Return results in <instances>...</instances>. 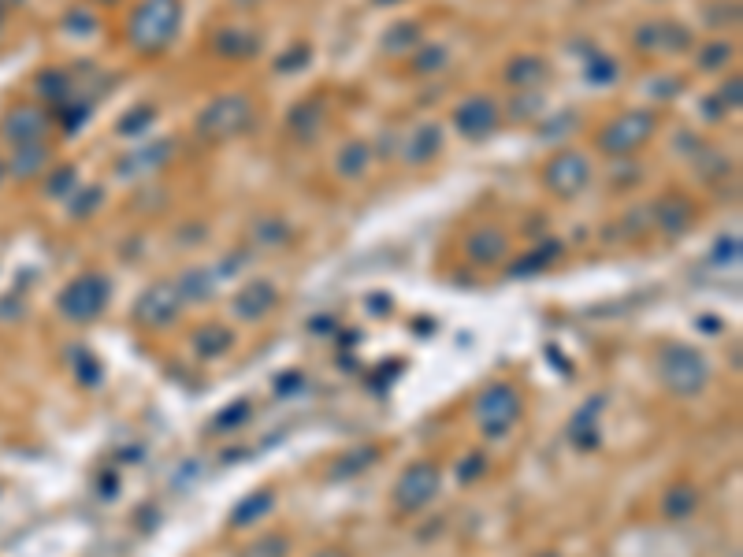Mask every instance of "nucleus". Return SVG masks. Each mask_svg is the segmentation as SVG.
<instances>
[{"instance_id":"obj_21","label":"nucleus","mask_w":743,"mask_h":557,"mask_svg":"<svg viewBox=\"0 0 743 557\" xmlns=\"http://www.w3.org/2000/svg\"><path fill=\"white\" fill-rule=\"evenodd\" d=\"M506 78L513 82V86H543L547 82V64L539 60V56H521V60H513L506 71Z\"/></svg>"},{"instance_id":"obj_26","label":"nucleus","mask_w":743,"mask_h":557,"mask_svg":"<svg viewBox=\"0 0 743 557\" xmlns=\"http://www.w3.org/2000/svg\"><path fill=\"white\" fill-rule=\"evenodd\" d=\"M287 535H279V532H272V535H261V539H253V543L242 550L238 557H287Z\"/></svg>"},{"instance_id":"obj_33","label":"nucleus","mask_w":743,"mask_h":557,"mask_svg":"<svg viewBox=\"0 0 743 557\" xmlns=\"http://www.w3.org/2000/svg\"><path fill=\"white\" fill-rule=\"evenodd\" d=\"M153 116H157L153 108H142L138 116H127V119H123V123H119V130H123V134H131V127H142V123H149Z\"/></svg>"},{"instance_id":"obj_27","label":"nucleus","mask_w":743,"mask_h":557,"mask_svg":"<svg viewBox=\"0 0 743 557\" xmlns=\"http://www.w3.org/2000/svg\"><path fill=\"white\" fill-rule=\"evenodd\" d=\"M599 405L602 402H591L584 413L573 420V442H576V446H595V442H599V431H595V424H591V416L599 413Z\"/></svg>"},{"instance_id":"obj_20","label":"nucleus","mask_w":743,"mask_h":557,"mask_svg":"<svg viewBox=\"0 0 743 557\" xmlns=\"http://www.w3.org/2000/svg\"><path fill=\"white\" fill-rule=\"evenodd\" d=\"M216 52H220V56H235V60L253 56V52H257V34H253V30H238V26H227V30L216 34Z\"/></svg>"},{"instance_id":"obj_14","label":"nucleus","mask_w":743,"mask_h":557,"mask_svg":"<svg viewBox=\"0 0 743 557\" xmlns=\"http://www.w3.org/2000/svg\"><path fill=\"white\" fill-rule=\"evenodd\" d=\"M49 160H53V153H49V145H45V142L15 145L12 160H8L4 168H8V175H12L15 182H30V179H38V175H45V171H49Z\"/></svg>"},{"instance_id":"obj_37","label":"nucleus","mask_w":743,"mask_h":557,"mask_svg":"<svg viewBox=\"0 0 743 557\" xmlns=\"http://www.w3.org/2000/svg\"><path fill=\"white\" fill-rule=\"evenodd\" d=\"M8 179V168H4V160H0V182Z\"/></svg>"},{"instance_id":"obj_8","label":"nucleus","mask_w":743,"mask_h":557,"mask_svg":"<svg viewBox=\"0 0 743 557\" xmlns=\"http://www.w3.org/2000/svg\"><path fill=\"white\" fill-rule=\"evenodd\" d=\"M179 312H183V294H179V283H153L142 294V298H138V305H134V320H138L142 327H153V331H160V327L175 324V320H179Z\"/></svg>"},{"instance_id":"obj_16","label":"nucleus","mask_w":743,"mask_h":557,"mask_svg":"<svg viewBox=\"0 0 743 557\" xmlns=\"http://www.w3.org/2000/svg\"><path fill=\"white\" fill-rule=\"evenodd\" d=\"M654 220H658V227L669 234H680L688 231L691 220H695V201L684 194H669L658 201V212H654Z\"/></svg>"},{"instance_id":"obj_29","label":"nucleus","mask_w":743,"mask_h":557,"mask_svg":"<svg viewBox=\"0 0 743 557\" xmlns=\"http://www.w3.org/2000/svg\"><path fill=\"white\" fill-rule=\"evenodd\" d=\"M75 182H79V171L75 168H56L53 175H49V182H45V194L64 197L67 190H75Z\"/></svg>"},{"instance_id":"obj_24","label":"nucleus","mask_w":743,"mask_h":557,"mask_svg":"<svg viewBox=\"0 0 743 557\" xmlns=\"http://www.w3.org/2000/svg\"><path fill=\"white\" fill-rule=\"evenodd\" d=\"M194 350L201 353V357H220L223 350H231V331L220 324L201 327L194 335Z\"/></svg>"},{"instance_id":"obj_34","label":"nucleus","mask_w":743,"mask_h":557,"mask_svg":"<svg viewBox=\"0 0 743 557\" xmlns=\"http://www.w3.org/2000/svg\"><path fill=\"white\" fill-rule=\"evenodd\" d=\"M721 97H725V101H721L725 108H736V104H740V75H732V90L725 86V90H721Z\"/></svg>"},{"instance_id":"obj_17","label":"nucleus","mask_w":743,"mask_h":557,"mask_svg":"<svg viewBox=\"0 0 743 557\" xmlns=\"http://www.w3.org/2000/svg\"><path fill=\"white\" fill-rule=\"evenodd\" d=\"M324 116H327V104L320 97H305V101L290 112V134L294 138H313L316 130L324 127Z\"/></svg>"},{"instance_id":"obj_1","label":"nucleus","mask_w":743,"mask_h":557,"mask_svg":"<svg viewBox=\"0 0 743 557\" xmlns=\"http://www.w3.org/2000/svg\"><path fill=\"white\" fill-rule=\"evenodd\" d=\"M183 26V4L179 0H142L127 23V38L142 56H157L175 41Z\"/></svg>"},{"instance_id":"obj_22","label":"nucleus","mask_w":743,"mask_h":557,"mask_svg":"<svg viewBox=\"0 0 743 557\" xmlns=\"http://www.w3.org/2000/svg\"><path fill=\"white\" fill-rule=\"evenodd\" d=\"M695 509H699V491H695V487H688V483L669 487V494H665V517L688 520Z\"/></svg>"},{"instance_id":"obj_25","label":"nucleus","mask_w":743,"mask_h":557,"mask_svg":"<svg viewBox=\"0 0 743 557\" xmlns=\"http://www.w3.org/2000/svg\"><path fill=\"white\" fill-rule=\"evenodd\" d=\"M732 60V45L729 41H710V45H703L699 49V56H695V64L703 67V71H725Z\"/></svg>"},{"instance_id":"obj_35","label":"nucleus","mask_w":743,"mask_h":557,"mask_svg":"<svg viewBox=\"0 0 743 557\" xmlns=\"http://www.w3.org/2000/svg\"><path fill=\"white\" fill-rule=\"evenodd\" d=\"M480 472H483V457H480V454H472L469 465L457 468V476H461V480H472V476H480Z\"/></svg>"},{"instance_id":"obj_2","label":"nucleus","mask_w":743,"mask_h":557,"mask_svg":"<svg viewBox=\"0 0 743 557\" xmlns=\"http://www.w3.org/2000/svg\"><path fill=\"white\" fill-rule=\"evenodd\" d=\"M253 119L257 116H253V101H249V97H242V93L216 97V101L201 112V119H197V134L209 138V142H227V138L246 134Z\"/></svg>"},{"instance_id":"obj_15","label":"nucleus","mask_w":743,"mask_h":557,"mask_svg":"<svg viewBox=\"0 0 743 557\" xmlns=\"http://www.w3.org/2000/svg\"><path fill=\"white\" fill-rule=\"evenodd\" d=\"M279 305V290L264 279H253L249 286H242V294L235 298V316L242 320H264L268 312Z\"/></svg>"},{"instance_id":"obj_28","label":"nucleus","mask_w":743,"mask_h":557,"mask_svg":"<svg viewBox=\"0 0 743 557\" xmlns=\"http://www.w3.org/2000/svg\"><path fill=\"white\" fill-rule=\"evenodd\" d=\"M450 60V52L443 49V45H431V49H424L413 60V75H431V71H439V67Z\"/></svg>"},{"instance_id":"obj_18","label":"nucleus","mask_w":743,"mask_h":557,"mask_svg":"<svg viewBox=\"0 0 743 557\" xmlns=\"http://www.w3.org/2000/svg\"><path fill=\"white\" fill-rule=\"evenodd\" d=\"M275 509V491H268V487H261V491H253L249 498H242L235 506V513H231V528H246V524H253V520L268 517Z\"/></svg>"},{"instance_id":"obj_10","label":"nucleus","mask_w":743,"mask_h":557,"mask_svg":"<svg viewBox=\"0 0 743 557\" xmlns=\"http://www.w3.org/2000/svg\"><path fill=\"white\" fill-rule=\"evenodd\" d=\"M543 179L558 197H576L591 182V160L584 153H561L547 164Z\"/></svg>"},{"instance_id":"obj_38","label":"nucleus","mask_w":743,"mask_h":557,"mask_svg":"<svg viewBox=\"0 0 743 557\" xmlns=\"http://www.w3.org/2000/svg\"><path fill=\"white\" fill-rule=\"evenodd\" d=\"M101 4H112V0H101Z\"/></svg>"},{"instance_id":"obj_13","label":"nucleus","mask_w":743,"mask_h":557,"mask_svg":"<svg viewBox=\"0 0 743 557\" xmlns=\"http://www.w3.org/2000/svg\"><path fill=\"white\" fill-rule=\"evenodd\" d=\"M439 149H443V127L439 123H420V127H413L402 138V156L405 164H413V168L435 160Z\"/></svg>"},{"instance_id":"obj_7","label":"nucleus","mask_w":743,"mask_h":557,"mask_svg":"<svg viewBox=\"0 0 743 557\" xmlns=\"http://www.w3.org/2000/svg\"><path fill=\"white\" fill-rule=\"evenodd\" d=\"M435 494H439V468L431 461H417V465L405 468L398 483H394V506L402 513H417V509L428 506Z\"/></svg>"},{"instance_id":"obj_4","label":"nucleus","mask_w":743,"mask_h":557,"mask_svg":"<svg viewBox=\"0 0 743 557\" xmlns=\"http://www.w3.org/2000/svg\"><path fill=\"white\" fill-rule=\"evenodd\" d=\"M108 298H112V283L105 275H79L75 283H67L60 290L56 309L64 312L67 320H75V324H90L108 309Z\"/></svg>"},{"instance_id":"obj_32","label":"nucleus","mask_w":743,"mask_h":557,"mask_svg":"<svg viewBox=\"0 0 743 557\" xmlns=\"http://www.w3.org/2000/svg\"><path fill=\"white\" fill-rule=\"evenodd\" d=\"M97 201H101V190H97V186H86V190H82L79 205H71V216H79V220H82V216H90Z\"/></svg>"},{"instance_id":"obj_6","label":"nucleus","mask_w":743,"mask_h":557,"mask_svg":"<svg viewBox=\"0 0 743 557\" xmlns=\"http://www.w3.org/2000/svg\"><path fill=\"white\" fill-rule=\"evenodd\" d=\"M651 130H654L651 112H621V116L613 119V123H606V130L599 134V149L610 156H628L651 138Z\"/></svg>"},{"instance_id":"obj_23","label":"nucleus","mask_w":743,"mask_h":557,"mask_svg":"<svg viewBox=\"0 0 743 557\" xmlns=\"http://www.w3.org/2000/svg\"><path fill=\"white\" fill-rule=\"evenodd\" d=\"M561 257V242H543V246H535L532 253H524L513 268H509V275H532V272H543L547 264H554V260Z\"/></svg>"},{"instance_id":"obj_12","label":"nucleus","mask_w":743,"mask_h":557,"mask_svg":"<svg viewBox=\"0 0 743 557\" xmlns=\"http://www.w3.org/2000/svg\"><path fill=\"white\" fill-rule=\"evenodd\" d=\"M509 253V234L502 227H480L465 238V257L480 268H491Z\"/></svg>"},{"instance_id":"obj_3","label":"nucleus","mask_w":743,"mask_h":557,"mask_svg":"<svg viewBox=\"0 0 743 557\" xmlns=\"http://www.w3.org/2000/svg\"><path fill=\"white\" fill-rule=\"evenodd\" d=\"M662 383L677 398H695L710 383V361L691 346H669L662 353Z\"/></svg>"},{"instance_id":"obj_30","label":"nucleus","mask_w":743,"mask_h":557,"mask_svg":"<svg viewBox=\"0 0 743 557\" xmlns=\"http://www.w3.org/2000/svg\"><path fill=\"white\" fill-rule=\"evenodd\" d=\"M246 416H249V402H235L231 409H227V413L216 416V431H235L238 424L246 420Z\"/></svg>"},{"instance_id":"obj_9","label":"nucleus","mask_w":743,"mask_h":557,"mask_svg":"<svg viewBox=\"0 0 743 557\" xmlns=\"http://www.w3.org/2000/svg\"><path fill=\"white\" fill-rule=\"evenodd\" d=\"M49 127H53V116L41 108V104H15V108H8L4 112V119H0V134L8 138L12 145H38L45 142V134H49Z\"/></svg>"},{"instance_id":"obj_36","label":"nucleus","mask_w":743,"mask_h":557,"mask_svg":"<svg viewBox=\"0 0 743 557\" xmlns=\"http://www.w3.org/2000/svg\"><path fill=\"white\" fill-rule=\"evenodd\" d=\"M316 557H346V554H342V550H320Z\"/></svg>"},{"instance_id":"obj_19","label":"nucleus","mask_w":743,"mask_h":557,"mask_svg":"<svg viewBox=\"0 0 743 557\" xmlns=\"http://www.w3.org/2000/svg\"><path fill=\"white\" fill-rule=\"evenodd\" d=\"M372 164V145L368 142H346L339 149V160H335V171L342 179H361Z\"/></svg>"},{"instance_id":"obj_31","label":"nucleus","mask_w":743,"mask_h":557,"mask_svg":"<svg viewBox=\"0 0 743 557\" xmlns=\"http://www.w3.org/2000/svg\"><path fill=\"white\" fill-rule=\"evenodd\" d=\"M353 461H346V465L335 468V476H350V472H357V468H365L376 461V450H357V454H350Z\"/></svg>"},{"instance_id":"obj_5","label":"nucleus","mask_w":743,"mask_h":557,"mask_svg":"<svg viewBox=\"0 0 743 557\" xmlns=\"http://www.w3.org/2000/svg\"><path fill=\"white\" fill-rule=\"evenodd\" d=\"M521 416V394L509 387V383H495L480 394L476 402V420H480V431L487 439H502L509 435V428L517 424Z\"/></svg>"},{"instance_id":"obj_11","label":"nucleus","mask_w":743,"mask_h":557,"mask_svg":"<svg viewBox=\"0 0 743 557\" xmlns=\"http://www.w3.org/2000/svg\"><path fill=\"white\" fill-rule=\"evenodd\" d=\"M454 127H457V134H465L472 142L491 138L498 130V104L491 101V97L476 93V97H469V101H461L454 108Z\"/></svg>"}]
</instances>
